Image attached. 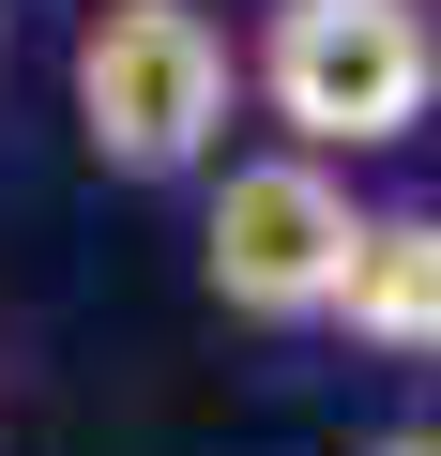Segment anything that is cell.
Here are the masks:
<instances>
[{"instance_id":"cell-3","label":"cell","mask_w":441,"mask_h":456,"mask_svg":"<svg viewBox=\"0 0 441 456\" xmlns=\"http://www.w3.org/2000/svg\"><path fill=\"white\" fill-rule=\"evenodd\" d=\"M350 183L320 167V152H259V167H229L213 183V228H198V274H213V305H244V320H320L335 305V274H350Z\"/></svg>"},{"instance_id":"cell-4","label":"cell","mask_w":441,"mask_h":456,"mask_svg":"<svg viewBox=\"0 0 441 456\" xmlns=\"http://www.w3.org/2000/svg\"><path fill=\"white\" fill-rule=\"evenodd\" d=\"M320 320H350L365 350H441V213H365Z\"/></svg>"},{"instance_id":"cell-2","label":"cell","mask_w":441,"mask_h":456,"mask_svg":"<svg viewBox=\"0 0 441 456\" xmlns=\"http://www.w3.org/2000/svg\"><path fill=\"white\" fill-rule=\"evenodd\" d=\"M259 107L305 152H396L441 107V31L426 0H274L259 31Z\"/></svg>"},{"instance_id":"cell-5","label":"cell","mask_w":441,"mask_h":456,"mask_svg":"<svg viewBox=\"0 0 441 456\" xmlns=\"http://www.w3.org/2000/svg\"><path fill=\"white\" fill-rule=\"evenodd\" d=\"M365 456H441V426H396V441H365Z\"/></svg>"},{"instance_id":"cell-1","label":"cell","mask_w":441,"mask_h":456,"mask_svg":"<svg viewBox=\"0 0 441 456\" xmlns=\"http://www.w3.org/2000/svg\"><path fill=\"white\" fill-rule=\"evenodd\" d=\"M229 92H244L229 31L198 0H92V31H77V137H92V167H122V183L213 167Z\"/></svg>"}]
</instances>
